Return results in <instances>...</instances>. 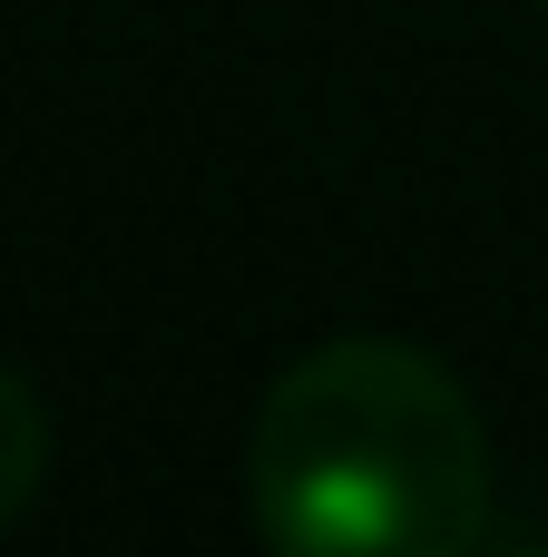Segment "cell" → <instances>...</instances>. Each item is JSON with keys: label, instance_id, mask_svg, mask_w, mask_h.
Returning <instances> with one entry per match:
<instances>
[{"label": "cell", "instance_id": "cell-3", "mask_svg": "<svg viewBox=\"0 0 548 557\" xmlns=\"http://www.w3.org/2000/svg\"><path fill=\"white\" fill-rule=\"evenodd\" d=\"M539 10H548V0H539Z\"/></svg>", "mask_w": 548, "mask_h": 557}, {"label": "cell", "instance_id": "cell-2", "mask_svg": "<svg viewBox=\"0 0 548 557\" xmlns=\"http://www.w3.org/2000/svg\"><path fill=\"white\" fill-rule=\"evenodd\" d=\"M39 470H49V421H39V392H29L20 372H0V529L29 509Z\"/></svg>", "mask_w": 548, "mask_h": 557}, {"label": "cell", "instance_id": "cell-1", "mask_svg": "<svg viewBox=\"0 0 548 557\" xmlns=\"http://www.w3.org/2000/svg\"><path fill=\"white\" fill-rule=\"evenodd\" d=\"M245 490L294 557H461L490 519V441L431 352L343 333L265 392Z\"/></svg>", "mask_w": 548, "mask_h": 557}]
</instances>
